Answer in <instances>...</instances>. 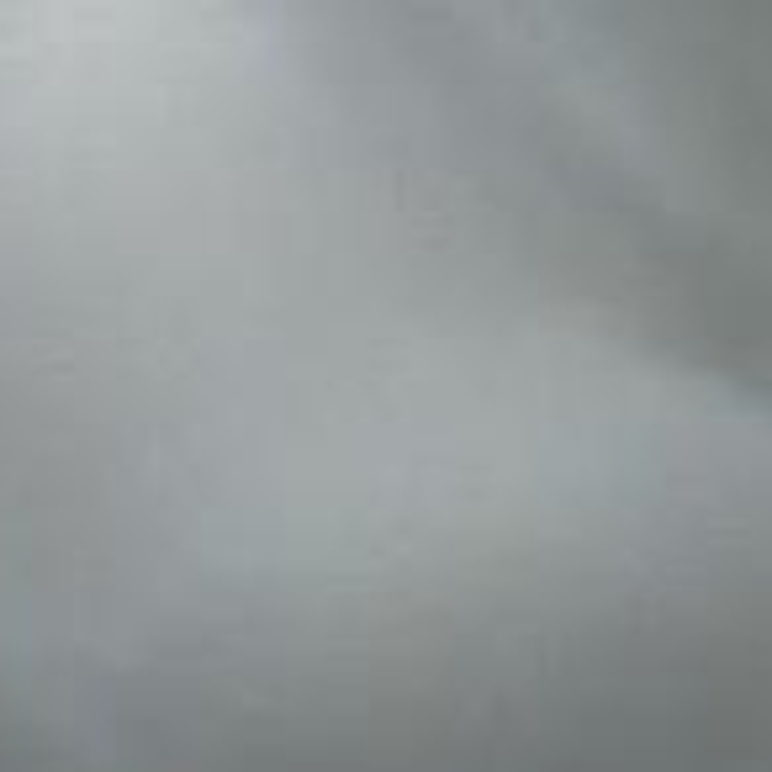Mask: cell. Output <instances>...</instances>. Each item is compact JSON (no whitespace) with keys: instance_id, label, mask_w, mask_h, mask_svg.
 <instances>
[{"instance_id":"1","label":"cell","mask_w":772,"mask_h":772,"mask_svg":"<svg viewBox=\"0 0 772 772\" xmlns=\"http://www.w3.org/2000/svg\"><path fill=\"white\" fill-rule=\"evenodd\" d=\"M43 90H48V43H43ZM38 180H43V133H38ZM11 254H38V217H32V223H16Z\"/></svg>"}]
</instances>
